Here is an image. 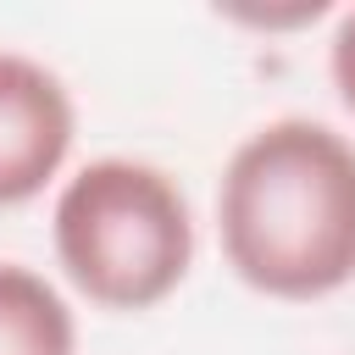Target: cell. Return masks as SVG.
<instances>
[{
	"label": "cell",
	"instance_id": "6da1fadb",
	"mask_svg": "<svg viewBox=\"0 0 355 355\" xmlns=\"http://www.w3.org/2000/svg\"><path fill=\"white\" fill-rule=\"evenodd\" d=\"M216 239L266 300H327L355 283V144L316 116L261 122L222 166Z\"/></svg>",
	"mask_w": 355,
	"mask_h": 355
},
{
	"label": "cell",
	"instance_id": "7a4b0ae2",
	"mask_svg": "<svg viewBox=\"0 0 355 355\" xmlns=\"http://www.w3.org/2000/svg\"><path fill=\"white\" fill-rule=\"evenodd\" d=\"M50 244L89 305L155 311L194 266V211L172 172L133 155H100L61 183Z\"/></svg>",
	"mask_w": 355,
	"mask_h": 355
},
{
	"label": "cell",
	"instance_id": "3957f363",
	"mask_svg": "<svg viewBox=\"0 0 355 355\" xmlns=\"http://www.w3.org/2000/svg\"><path fill=\"white\" fill-rule=\"evenodd\" d=\"M72 139L78 105L67 83L22 50H0V211L28 205L55 183Z\"/></svg>",
	"mask_w": 355,
	"mask_h": 355
},
{
	"label": "cell",
	"instance_id": "277c9868",
	"mask_svg": "<svg viewBox=\"0 0 355 355\" xmlns=\"http://www.w3.org/2000/svg\"><path fill=\"white\" fill-rule=\"evenodd\" d=\"M0 355H78L72 305L22 261H0Z\"/></svg>",
	"mask_w": 355,
	"mask_h": 355
},
{
	"label": "cell",
	"instance_id": "5b68a950",
	"mask_svg": "<svg viewBox=\"0 0 355 355\" xmlns=\"http://www.w3.org/2000/svg\"><path fill=\"white\" fill-rule=\"evenodd\" d=\"M327 78H333L344 111L355 116V6L338 11V22H333V39H327Z\"/></svg>",
	"mask_w": 355,
	"mask_h": 355
}]
</instances>
